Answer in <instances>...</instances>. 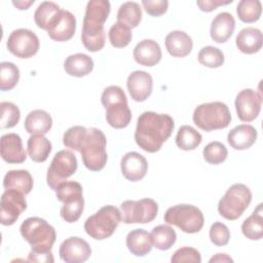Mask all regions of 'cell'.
<instances>
[{"label": "cell", "instance_id": "obj_8", "mask_svg": "<svg viewBox=\"0 0 263 263\" xmlns=\"http://www.w3.org/2000/svg\"><path fill=\"white\" fill-rule=\"evenodd\" d=\"M121 222V212L114 205H104L89 216L84 223L85 232L93 239L103 240L110 237Z\"/></svg>", "mask_w": 263, "mask_h": 263}, {"label": "cell", "instance_id": "obj_46", "mask_svg": "<svg viewBox=\"0 0 263 263\" xmlns=\"http://www.w3.org/2000/svg\"><path fill=\"white\" fill-rule=\"evenodd\" d=\"M232 3V0L229 1H222V0H198L196 1L197 6L199 7V9L201 11H205V12H211L213 10H215L218 6L220 5H226Z\"/></svg>", "mask_w": 263, "mask_h": 263}, {"label": "cell", "instance_id": "obj_25", "mask_svg": "<svg viewBox=\"0 0 263 263\" xmlns=\"http://www.w3.org/2000/svg\"><path fill=\"white\" fill-rule=\"evenodd\" d=\"M263 36L261 30L254 27H247L239 31L235 38V44L239 51L246 54H253L262 48Z\"/></svg>", "mask_w": 263, "mask_h": 263}, {"label": "cell", "instance_id": "obj_18", "mask_svg": "<svg viewBox=\"0 0 263 263\" xmlns=\"http://www.w3.org/2000/svg\"><path fill=\"white\" fill-rule=\"evenodd\" d=\"M126 86L134 101L144 102L152 93L153 79L149 73L137 70L128 75Z\"/></svg>", "mask_w": 263, "mask_h": 263}, {"label": "cell", "instance_id": "obj_44", "mask_svg": "<svg viewBox=\"0 0 263 263\" xmlns=\"http://www.w3.org/2000/svg\"><path fill=\"white\" fill-rule=\"evenodd\" d=\"M171 261L173 263H200L201 256L200 253L191 247H183L178 249L172 256Z\"/></svg>", "mask_w": 263, "mask_h": 263}, {"label": "cell", "instance_id": "obj_7", "mask_svg": "<svg viewBox=\"0 0 263 263\" xmlns=\"http://www.w3.org/2000/svg\"><path fill=\"white\" fill-rule=\"evenodd\" d=\"M57 199L63 202L60 215L68 223L79 220L84 209V198L82 186L76 181H65L61 183L57 190Z\"/></svg>", "mask_w": 263, "mask_h": 263}, {"label": "cell", "instance_id": "obj_29", "mask_svg": "<svg viewBox=\"0 0 263 263\" xmlns=\"http://www.w3.org/2000/svg\"><path fill=\"white\" fill-rule=\"evenodd\" d=\"M93 69L92 59L85 53H74L66 58L64 70L70 76L83 77L88 75Z\"/></svg>", "mask_w": 263, "mask_h": 263}, {"label": "cell", "instance_id": "obj_39", "mask_svg": "<svg viewBox=\"0 0 263 263\" xmlns=\"http://www.w3.org/2000/svg\"><path fill=\"white\" fill-rule=\"evenodd\" d=\"M199 64L208 68H219L224 64V53L218 47L208 45L202 47L197 55Z\"/></svg>", "mask_w": 263, "mask_h": 263}, {"label": "cell", "instance_id": "obj_30", "mask_svg": "<svg viewBox=\"0 0 263 263\" xmlns=\"http://www.w3.org/2000/svg\"><path fill=\"white\" fill-rule=\"evenodd\" d=\"M52 146L50 141L44 135H31L27 142V151L30 158L35 162H44L50 152Z\"/></svg>", "mask_w": 263, "mask_h": 263}, {"label": "cell", "instance_id": "obj_11", "mask_svg": "<svg viewBox=\"0 0 263 263\" xmlns=\"http://www.w3.org/2000/svg\"><path fill=\"white\" fill-rule=\"evenodd\" d=\"M78 167L77 158L69 150H61L53 156L47 170L46 182L52 190H57L58 186L73 176Z\"/></svg>", "mask_w": 263, "mask_h": 263}, {"label": "cell", "instance_id": "obj_1", "mask_svg": "<svg viewBox=\"0 0 263 263\" xmlns=\"http://www.w3.org/2000/svg\"><path fill=\"white\" fill-rule=\"evenodd\" d=\"M175 127L171 115L153 111L143 112L137 120L135 141L146 152L155 153L171 137Z\"/></svg>", "mask_w": 263, "mask_h": 263}, {"label": "cell", "instance_id": "obj_15", "mask_svg": "<svg viewBox=\"0 0 263 263\" xmlns=\"http://www.w3.org/2000/svg\"><path fill=\"white\" fill-rule=\"evenodd\" d=\"M234 105L239 120L251 122L258 117L261 111L262 96L252 88H245L237 93Z\"/></svg>", "mask_w": 263, "mask_h": 263}, {"label": "cell", "instance_id": "obj_31", "mask_svg": "<svg viewBox=\"0 0 263 263\" xmlns=\"http://www.w3.org/2000/svg\"><path fill=\"white\" fill-rule=\"evenodd\" d=\"M242 234L251 240H259L263 236L262 203H259L253 214L241 224Z\"/></svg>", "mask_w": 263, "mask_h": 263}, {"label": "cell", "instance_id": "obj_21", "mask_svg": "<svg viewBox=\"0 0 263 263\" xmlns=\"http://www.w3.org/2000/svg\"><path fill=\"white\" fill-rule=\"evenodd\" d=\"M134 60L145 67H153L161 60L162 53L159 44L153 39H144L134 48Z\"/></svg>", "mask_w": 263, "mask_h": 263}, {"label": "cell", "instance_id": "obj_49", "mask_svg": "<svg viewBox=\"0 0 263 263\" xmlns=\"http://www.w3.org/2000/svg\"><path fill=\"white\" fill-rule=\"evenodd\" d=\"M35 1L34 0H29V1H24V0H17V1H12V4L20 10H25L28 9Z\"/></svg>", "mask_w": 263, "mask_h": 263}, {"label": "cell", "instance_id": "obj_23", "mask_svg": "<svg viewBox=\"0 0 263 263\" xmlns=\"http://www.w3.org/2000/svg\"><path fill=\"white\" fill-rule=\"evenodd\" d=\"M167 52L174 58H184L188 55L193 47L191 37L184 31L175 30L170 32L164 40Z\"/></svg>", "mask_w": 263, "mask_h": 263}, {"label": "cell", "instance_id": "obj_27", "mask_svg": "<svg viewBox=\"0 0 263 263\" xmlns=\"http://www.w3.org/2000/svg\"><path fill=\"white\" fill-rule=\"evenodd\" d=\"M52 126V118L44 110L36 109L31 111L24 122V127L31 135H45Z\"/></svg>", "mask_w": 263, "mask_h": 263}, {"label": "cell", "instance_id": "obj_26", "mask_svg": "<svg viewBox=\"0 0 263 263\" xmlns=\"http://www.w3.org/2000/svg\"><path fill=\"white\" fill-rule=\"evenodd\" d=\"M126 247L128 251L137 257L146 256L152 250L150 233L142 228L129 231L126 235Z\"/></svg>", "mask_w": 263, "mask_h": 263}, {"label": "cell", "instance_id": "obj_5", "mask_svg": "<svg viewBox=\"0 0 263 263\" xmlns=\"http://www.w3.org/2000/svg\"><path fill=\"white\" fill-rule=\"evenodd\" d=\"M23 238L35 252H49L57 239L55 229L40 217L27 218L20 227Z\"/></svg>", "mask_w": 263, "mask_h": 263}, {"label": "cell", "instance_id": "obj_34", "mask_svg": "<svg viewBox=\"0 0 263 263\" xmlns=\"http://www.w3.org/2000/svg\"><path fill=\"white\" fill-rule=\"evenodd\" d=\"M61 11L60 6L52 1L41 2L34 12V21L38 28L48 30L51 22Z\"/></svg>", "mask_w": 263, "mask_h": 263}, {"label": "cell", "instance_id": "obj_42", "mask_svg": "<svg viewBox=\"0 0 263 263\" xmlns=\"http://www.w3.org/2000/svg\"><path fill=\"white\" fill-rule=\"evenodd\" d=\"M209 234L211 241L218 247L226 246L230 239V231L228 227L221 222H215L212 224Z\"/></svg>", "mask_w": 263, "mask_h": 263}, {"label": "cell", "instance_id": "obj_6", "mask_svg": "<svg viewBox=\"0 0 263 263\" xmlns=\"http://www.w3.org/2000/svg\"><path fill=\"white\" fill-rule=\"evenodd\" d=\"M192 119L200 129L212 132L227 127L231 121V113L226 104L216 101L198 105Z\"/></svg>", "mask_w": 263, "mask_h": 263}, {"label": "cell", "instance_id": "obj_3", "mask_svg": "<svg viewBox=\"0 0 263 263\" xmlns=\"http://www.w3.org/2000/svg\"><path fill=\"white\" fill-rule=\"evenodd\" d=\"M106 146L107 139L101 129L96 127L86 129L79 144L78 152L87 170L99 172L105 167L108 159Z\"/></svg>", "mask_w": 263, "mask_h": 263}, {"label": "cell", "instance_id": "obj_13", "mask_svg": "<svg viewBox=\"0 0 263 263\" xmlns=\"http://www.w3.org/2000/svg\"><path fill=\"white\" fill-rule=\"evenodd\" d=\"M10 53L20 59H29L35 55L39 49L40 42L37 35L25 28L13 30L6 42Z\"/></svg>", "mask_w": 263, "mask_h": 263}, {"label": "cell", "instance_id": "obj_24", "mask_svg": "<svg viewBox=\"0 0 263 263\" xmlns=\"http://www.w3.org/2000/svg\"><path fill=\"white\" fill-rule=\"evenodd\" d=\"M257 129L251 124H239L233 127L227 135L229 145L235 150L251 148L257 140Z\"/></svg>", "mask_w": 263, "mask_h": 263}, {"label": "cell", "instance_id": "obj_48", "mask_svg": "<svg viewBox=\"0 0 263 263\" xmlns=\"http://www.w3.org/2000/svg\"><path fill=\"white\" fill-rule=\"evenodd\" d=\"M209 262L210 263H214V262H233V259L225 253H218L215 256H213L210 259Z\"/></svg>", "mask_w": 263, "mask_h": 263}, {"label": "cell", "instance_id": "obj_10", "mask_svg": "<svg viewBox=\"0 0 263 263\" xmlns=\"http://www.w3.org/2000/svg\"><path fill=\"white\" fill-rule=\"evenodd\" d=\"M164 222L168 225H175L185 233H197L204 224L202 212L192 204H176L166 210Z\"/></svg>", "mask_w": 263, "mask_h": 263}, {"label": "cell", "instance_id": "obj_22", "mask_svg": "<svg viewBox=\"0 0 263 263\" xmlns=\"http://www.w3.org/2000/svg\"><path fill=\"white\" fill-rule=\"evenodd\" d=\"M235 29V20L233 15L227 11L218 13L211 24L210 35L217 43L226 42Z\"/></svg>", "mask_w": 263, "mask_h": 263}, {"label": "cell", "instance_id": "obj_4", "mask_svg": "<svg viewBox=\"0 0 263 263\" xmlns=\"http://www.w3.org/2000/svg\"><path fill=\"white\" fill-rule=\"evenodd\" d=\"M101 102L106 109L107 123L114 128H124L132 120V111L127 105V98L118 85L106 87L101 96Z\"/></svg>", "mask_w": 263, "mask_h": 263}, {"label": "cell", "instance_id": "obj_43", "mask_svg": "<svg viewBox=\"0 0 263 263\" xmlns=\"http://www.w3.org/2000/svg\"><path fill=\"white\" fill-rule=\"evenodd\" d=\"M86 127L81 125H74L70 128H68L63 137V144L67 148L73 149L75 151H78L79 144L81 142V139L86 132Z\"/></svg>", "mask_w": 263, "mask_h": 263}, {"label": "cell", "instance_id": "obj_35", "mask_svg": "<svg viewBox=\"0 0 263 263\" xmlns=\"http://www.w3.org/2000/svg\"><path fill=\"white\" fill-rule=\"evenodd\" d=\"M202 141V136L194 127L190 125H182L179 127L176 136L177 146L184 150H194L197 148Z\"/></svg>", "mask_w": 263, "mask_h": 263}, {"label": "cell", "instance_id": "obj_33", "mask_svg": "<svg viewBox=\"0 0 263 263\" xmlns=\"http://www.w3.org/2000/svg\"><path fill=\"white\" fill-rule=\"evenodd\" d=\"M142 20V8L135 1L122 3L117 11V22L124 24L130 29L139 26Z\"/></svg>", "mask_w": 263, "mask_h": 263}, {"label": "cell", "instance_id": "obj_41", "mask_svg": "<svg viewBox=\"0 0 263 263\" xmlns=\"http://www.w3.org/2000/svg\"><path fill=\"white\" fill-rule=\"evenodd\" d=\"M1 120L2 128H11L15 126L21 118V111L18 107L11 102H1Z\"/></svg>", "mask_w": 263, "mask_h": 263}, {"label": "cell", "instance_id": "obj_36", "mask_svg": "<svg viewBox=\"0 0 263 263\" xmlns=\"http://www.w3.org/2000/svg\"><path fill=\"white\" fill-rule=\"evenodd\" d=\"M262 12V4L259 0H241L236 6L238 18L243 23L257 22Z\"/></svg>", "mask_w": 263, "mask_h": 263}, {"label": "cell", "instance_id": "obj_47", "mask_svg": "<svg viewBox=\"0 0 263 263\" xmlns=\"http://www.w3.org/2000/svg\"><path fill=\"white\" fill-rule=\"evenodd\" d=\"M28 261L30 262H38V263H51L54 261L51 251L49 252H35L30 251L28 256Z\"/></svg>", "mask_w": 263, "mask_h": 263}, {"label": "cell", "instance_id": "obj_17", "mask_svg": "<svg viewBox=\"0 0 263 263\" xmlns=\"http://www.w3.org/2000/svg\"><path fill=\"white\" fill-rule=\"evenodd\" d=\"M76 30L75 15L69 10L61 9L57 16L51 22L47 34L48 36L58 42H64L70 40Z\"/></svg>", "mask_w": 263, "mask_h": 263}, {"label": "cell", "instance_id": "obj_45", "mask_svg": "<svg viewBox=\"0 0 263 263\" xmlns=\"http://www.w3.org/2000/svg\"><path fill=\"white\" fill-rule=\"evenodd\" d=\"M145 11L152 16H160L164 14L168 7L167 0H142Z\"/></svg>", "mask_w": 263, "mask_h": 263}, {"label": "cell", "instance_id": "obj_16", "mask_svg": "<svg viewBox=\"0 0 263 263\" xmlns=\"http://www.w3.org/2000/svg\"><path fill=\"white\" fill-rule=\"evenodd\" d=\"M60 258L66 263H81L91 255L89 243L81 237L70 236L60 246Z\"/></svg>", "mask_w": 263, "mask_h": 263}, {"label": "cell", "instance_id": "obj_14", "mask_svg": "<svg viewBox=\"0 0 263 263\" xmlns=\"http://www.w3.org/2000/svg\"><path fill=\"white\" fill-rule=\"evenodd\" d=\"M26 209L27 201L24 193L14 189H5L0 201L1 224L4 226L14 224Z\"/></svg>", "mask_w": 263, "mask_h": 263}, {"label": "cell", "instance_id": "obj_12", "mask_svg": "<svg viewBox=\"0 0 263 263\" xmlns=\"http://www.w3.org/2000/svg\"><path fill=\"white\" fill-rule=\"evenodd\" d=\"M121 221L125 224H146L152 222L158 213V204L152 198L125 200L120 204Z\"/></svg>", "mask_w": 263, "mask_h": 263}, {"label": "cell", "instance_id": "obj_9", "mask_svg": "<svg viewBox=\"0 0 263 263\" xmlns=\"http://www.w3.org/2000/svg\"><path fill=\"white\" fill-rule=\"evenodd\" d=\"M252 201L250 188L241 183L231 185L219 200L218 212L224 219L233 221L238 219Z\"/></svg>", "mask_w": 263, "mask_h": 263}, {"label": "cell", "instance_id": "obj_40", "mask_svg": "<svg viewBox=\"0 0 263 263\" xmlns=\"http://www.w3.org/2000/svg\"><path fill=\"white\" fill-rule=\"evenodd\" d=\"M203 154V158L204 160L210 163V164H220L222 162H224L227 158L228 155V151L227 148L225 147V145L221 142L218 141H214L209 143L202 151Z\"/></svg>", "mask_w": 263, "mask_h": 263}, {"label": "cell", "instance_id": "obj_38", "mask_svg": "<svg viewBox=\"0 0 263 263\" xmlns=\"http://www.w3.org/2000/svg\"><path fill=\"white\" fill-rule=\"evenodd\" d=\"M20 80L18 68L10 62H2L0 64V89L10 90L17 84Z\"/></svg>", "mask_w": 263, "mask_h": 263}, {"label": "cell", "instance_id": "obj_28", "mask_svg": "<svg viewBox=\"0 0 263 263\" xmlns=\"http://www.w3.org/2000/svg\"><path fill=\"white\" fill-rule=\"evenodd\" d=\"M3 187L17 190L27 195L33 189V178L26 170H11L4 176Z\"/></svg>", "mask_w": 263, "mask_h": 263}, {"label": "cell", "instance_id": "obj_20", "mask_svg": "<svg viewBox=\"0 0 263 263\" xmlns=\"http://www.w3.org/2000/svg\"><path fill=\"white\" fill-rule=\"evenodd\" d=\"M0 150L2 159L7 163H23L27 158L22 139L14 133L5 134L1 137Z\"/></svg>", "mask_w": 263, "mask_h": 263}, {"label": "cell", "instance_id": "obj_19", "mask_svg": "<svg viewBox=\"0 0 263 263\" xmlns=\"http://www.w3.org/2000/svg\"><path fill=\"white\" fill-rule=\"evenodd\" d=\"M120 168L123 177L126 180L137 182L146 176L148 171V162L142 154L130 151L122 156Z\"/></svg>", "mask_w": 263, "mask_h": 263}, {"label": "cell", "instance_id": "obj_37", "mask_svg": "<svg viewBox=\"0 0 263 263\" xmlns=\"http://www.w3.org/2000/svg\"><path fill=\"white\" fill-rule=\"evenodd\" d=\"M109 41L113 47L122 48L129 44L133 38L132 29L122 23L113 24L108 33Z\"/></svg>", "mask_w": 263, "mask_h": 263}, {"label": "cell", "instance_id": "obj_2", "mask_svg": "<svg viewBox=\"0 0 263 263\" xmlns=\"http://www.w3.org/2000/svg\"><path fill=\"white\" fill-rule=\"evenodd\" d=\"M111 10L107 0H90L87 2L83 17L81 41L84 47L91 52L101 50L106 41L104 24Z\"/></svg>", "mask_w": 263, "mask_h": 263}, {"label": "cell", "instance_id": "obj_32", "mask_svg": "<svg viewBox=\"0 0 263 263\" xmlns=\"http://www.w3.org/2000/svg\"><path fill=\"white\" fill-rule=\"evenodd\" d=\"M150 236L152 246L160 251L171 249L177 240V233L168 224H161L154 227L150 233Z\"/></svg>", "mask_w": 263, "mask_h": 263}]
</instances>
